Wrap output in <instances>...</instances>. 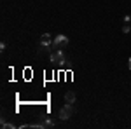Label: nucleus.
I'll return each mask as SVG.
<instances>
[{
	"mask_svg": "<svg viewBox=\"0 0 131 129\" xmlns=\"http://www.w3.org/2000/svg\"><path fill=\"white\" fill-rule=\"evenodd\" d=\"M73 112H75V108H73V103H67L65 107H61L60 112H58V117H60L61 120H67L70 119L72 115H73Z\"/></svg>",
	"mask_w": 131,
	"mask_h": 129,
	"instance_id": "1",
	"label": "nucleus"
},
{
	"mask_svg": "<svg viewBox=\"0 0 131 129\" xmlns=\"http://www.w3.org/2000/svg\"><path fill=\"white\" fill-rule=\"evenodd\" d=\"M49 58L54 65H65V61H67V56H65V52L61 49H54L49 54Z\"/></svg>",
	"mask_w": 131,
	"mask_h": 129,
	"instance_id": "2",
	"label": "nucleus"
},
{
	"mask_svg": "<svg viewBox=\"0 0 131 129\" xmlns=\"http://www.w3.org/2000/svg\"><path fill=\"white\" fill-rule=\"evenodd\" d=\"M68 37H65V35H56L54 40H52V47H56V49H60L63 45H68Z\"/></svg>",
	"mask_w": 131,
	"mask_h": 129,
	"instance_id": "3",
	"label": "nucleus"
},
{
	"mask_svg": "<svg viewBox=\"0 0 131 129\" xmlns=\"http://www.w3.org/2000/svg\"><path fill=\"white\" fill-rule=\"evenodd\" d=\"M52 127H56V122L49 117H44V120L39 122V129H52Z\"/></svg>",
	"mask_w": 131,
	"mask_h": 129,
	"instance_id": "4",
	"label": "nucleus"
},
{
	"mask_svg": "<svg viewBox=\"0 0 131 129\" xmlns=\"http://www.w3.org/2000/svg\"><path fill=\"white\" fill-rule=\"evenodd\" d=\"M52 37H51L49 33H42V37H40V44L42 45H52Z\"/></svg>",
	"mask_w": 131,
	"mask_h": 129,
	"instance_id": "5",
	"label": "nucleus"
},
{
	"mask_svg": "<svg viewBox=\"0 0 131 129\" xmlns=\"http://www.w3.org/2000/svg\"><path fill=\"white\" fill-rule=\"evenodd\" d=\"M75 98H77V96H75L73 91H67V94H65V101H67V103H75Z\"/></svg>",
	"mask_w": 131,
	"mask_h": 129,
	"instance_id": "6",
	"label": "nucleus"
},
{
	"mask_svg": "<svg viewBox=\"0 0 131 129\" xmlns=\"http://www.w3.org/2000/svg\"><path fill=\"white\" fill-rule=\"evenodd\" d=\"M51 47H52V45H39V54H46V52H52V49H51Z\"/></svg>",
	"mask_w": 131,
	"mask_h": 129,
	"instance_id": "7",
	"label": "nucleus"
},
{
	"mask_svg": "<svg viewBox=\"0 0 131 129\" xmlns=\"http://www.w3.org/2000/svg\"><path fill=\"white\" fill-rule=\"evenodd\" d=\"M2 127H7V129H14V124H12V122H4V120H2Z\"/></svg>",
	"mask_w": 131,
	"mask_h": 129,
	"instance_id": "8",
	"label": "nucleus"
},
{
	"mask_svg": "<svg viewBox=\"0 0 131 129\" xmlns=\"http://www.w3.org/2000/svg\"><path fill=\"white\" fill-rule=\"evenodd\" d=\"M122 31H124V33H128V31H131V26H124V28H122Z\"/></svg>",
	"mask_w": 131,
	"mask_h": 129,
	"instance_id": "9",
	"label": "nucleus"
},
{
	"mask_svg": "<svg viewBox=\"0 0 131 129\" xmlns=\"http://www.w3.org/2000/svg\"><path fill=\"white\" fill-rule=\"evenodd\" d=\"M128 66H129V70H131V58H129V63H128Z\"/></svg>",
	"mask_w": 131,
	"mask_h": 129,
	"instance_id": "10",
	"label": "nucleus"
}]
</instances>
